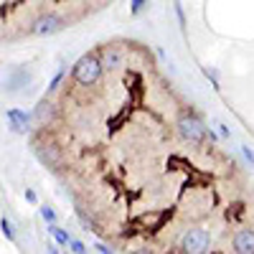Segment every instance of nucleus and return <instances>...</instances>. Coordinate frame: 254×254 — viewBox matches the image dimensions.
<instances>
[{"mask_svg": "<svg viewBox=\"0 0 254 254\" xmlns=\"http://www.w3.org/2000/svg\"><path fill=\"white\" fill-rule=\"evenodd\" d=\"M23 196H26L28 203H38V196H36V190H33V188H26V190H23Z\"/></svg>", "mask_w": 254, "mask_h": 254, "instance_id": "aec40b11", "label": "nucleus"}, {"mask_svg": "<svg viewBox=\"0 0 254 254\" xmlns=\"http://www.w3.org/2000/svg\"><path fill=\"white\" fill-rule=\"evenodd\" d=\"M64 28H66V20H64L59 13H44L31 23L28 33H33V36H54V33H59Z\"/></svg>", "mask_w": 254, "mask_h": 254, "instance_id": "7ed1b4c3", "label": "nucleus"}, {"mask_svg": "<svg viewBox=\"0 0 254 254\" xmlns=\"http://www.w3.org/2000/svg\"><path fill=\"white\" fill-rule=\"evenodd\" d=\"M38 214H41V219H44L46 224H51V221L59 219V216H56V211H54L51 206H41V208H38Z\"/></svg>", "mask_w": 254, "mask_h": 254, "instance_id": "2eb2a0df", "label": "nucleus"}, {"mask_svg": "<svg viewBox=\"0 0 254 254\" xmlns=\"http://www.w3.org/2000/svg\"><path fill=\"white\" fill-rule=\"evenodd\" d=\"M54 117H56V104H54L49 97L38 99V104L33 107V122H38V125H49V122H54Z\"/></svg>", "mask_w": 254, "mask_h": 254, "instance_id": "0eeeda50", "label": "nucleus"}, {"mask_svg": "<svg viewBox=\"0 0 254 254\" xmlns=\"http://www.w3.org/2000/svg\"><path fill=\"white\" fill-rule=\"evenodd\" d=\"M216 127H219V137H226V140L231 137V130H229L224 122H216Z\"/></svg>", "mask_w": 254, "mask_h": 254, "instance_id": "412c9836", "label": "nucleus"}, {"mask_svg": "<svg viewBox=\"0 0 254 254\" xmlns=\"http://www.w3.org/2000/svg\"><path fill=\"white\" fill-rule=\"evenodd\" d=\"M178 132L186 142L190 145H201L206 137V125L201 122V117L196 112H183L178 117Z\"/></svg>", "mask_w": 254, "mask_h": 254, "instance_id": "f03ea898", "label": "nucleus"}, {"mask_svg": "<svg viewBox=\"0 0 254 254\" xmlns=\"http://www.w3.org/2000/svg\"><path fill=\"white\" fill-rule=\"evenodd\" d=\"M28 81H31V74H28L26 69H15V71L10 74V79L3 84V89H5V92H18V87H26Z\"/></svg>", "mask_w": 254, "mask_h": 254, "instance_id": "1a4fd4ad", "label": "nucleus"}, {"mask_svg": "<svg viewBox=\"0 0 254 254\" xmlns=\"http://www.w3.org/2000/svg\"><path fill=\"white\" fill-rule=\"evenodd\" d=\"M79 221H81L84 226H87V229H92V231H99V226H97V224H94V221H92L87 214H81V211H79Z\"/></svg>", "mask_w": 254, "mask_h": 254, "instance_id": "a211bd4d", "label": "nucleus"}, {"mask_svg": "<svg viewBox=\"0 0 254 254\" xmlns=\"http://www.w3.org/2000/svg\"><path fill=\"white\" fill-rule=\"evenodd\" d=\"M59 147L56 145H49V150H44V147H38V158L41 163H46V165H56L59 163Z\"/></svg>", "mask_w": 254, "mask_h": 254, "instance_id": "9b49d317", "label": "nucleus"}, {"mask_svg": "<svg viewBox=\"0 0 254 254\" xmlns=\"http://www.w3.org/2000/svg\"><path fill=\"white\" fill-rule=\"evenodd\" d=\"M5 120H8V130L13 135H28L31 125H33V112H26L20 107H10V110H5Z\"/></svg>", "mask_w": 254, "mask_h": 254, "instance_id": "39448f33", "label": "nucleus"}, {"mask_svg": "<svg viewBox=\"0 0 254 254\" xmlns=\"http://www.w3.org/2000/svg\"><path fill=\"white\" fill-rule=\"evenodd\" d=\"M147 3H150V0H130V13H132V15L145 13V10H147Z\"/></svg>", "mask_w": 254, "mask_h": 254, "instance_id": "4468645a", "label": "nucleus"}, {"mask_svg": "<svg viewBox=\"0 0 254 254\" xmlns=\"http://www.w3.org/2000/svg\"><path fill=\"white\" fill-rule=\"evenodd\" d=\"M69 252H74V254H84V252H87V244L79 242V239H71V242H69Z\"/></svg>", "mask_w": 254, "mask_h": 254, "instance_id": "f3484780", "label": "nucleus"}, {"mask_svg": "<svg viewBox=\"0 0 254 254\" xmlns=\"http://www.w3.org/2000/svg\"><path fill=\"white\" fill-rule=\"evenodd\" d=\"M104 74V66H102V59L99 54H84L76 59V64L71 66V79L79 84V87H92L97 84Z\"/></svg>", "mask_w": 254, "mask_h": 254, "instance_id": "f257e3e1", "label": "nucleus"}, {"mask_svg": "<svg viewBox=\"0 0 254 254\" xmlns=\"http://www.w3.org/2000/svg\"><path fill=\"white\" fill-rule=\"evenodd\" d=\"M46 231L54 237V242L59 244V247H69V242H71V234L66 229H61L56 221H51V224H46Z\"/></svg>", "mask_w": 254, "mask_h": 254, "instance_id": "9d476101", "label": "nucleus"}, {"mask_svg": "<svg viewBox=\"0 0 254 254\" xmlns=\"http://www.w3.org/2000/svg\"><path fill=\"white\" fill-rule=\"evenodd\" d=\"M231 247H234V252H239V254H254V229L237 231V237H234V242H231Z\"/></svg>", "mask_w": 254, "mask_h": 254, "instance_id": "6e6552de", "label": "nucleus"}, {"mask_svg": "<svg viewBox=\"0 0 254 254\" xmlns=\"http://www.w3.org/2000/svg\"><path fill=\"white\" fill-rule=\"evenodd\" d=\"M242 155H244V160L254 168V150H252V147L249 145H242Z\"/></svg>", "mask_w": 254, "mask_h": 254, "instance_id": "6ab92c4d", "label": "nucleus"}, {"mask_svg": "<svg viewBox=\"0 0 254 254\" xmlns=\"http://www.w3.org/2000/svg\"><path fill=\"white\" fill-rule=\"evenodd\" d=\"M46 249H49V252H51V254H56V252H59V244H49V247H46Z\"/></svg>", "mask_w": 254, "mask_h": 254, "instance_id": "b1692460", "label": "nucleus"}, {"mask_svg": "<svg viewBox=\"0 0 254 254\" xmlns=\"http://www.w3.org/2000/svg\"><path fill=\"white\" fill-rule=\"evenodd\" d=\"M176 15H178V23L186 26V15H183V5L181 3H176Z\"/></svg>", "mask_w": 254, "mask_h": 254, "instance_id": "5701e85b", "label": "nucleus"}, {"mask_svg": "<svg viewBox=\"0 0 254 254\" xmlns=\"http://www.w3.org/2000/svg\"><path fill=\"white\" fill-rule=\"evenodd\" d=\"M0 231H3L5 242H10V244L18 242V237H15V226H13V221H10L8 216H0Z\"/></svg>", "mask_w": 254, "mask_h": 254, "instance_id": "f8f14e48", "label": "nucleus"}, {"mask_svg": "<svg viewBox=\"0 0 254 254\" xmlns=\"http://www.w3.org/2000/svg\"><path fill=\"white\" fill-rule=\"evenodd\" d=\"M201 71H203V76H206V79L211 81V87H214V89H221V84H219V74H216L214 69H208V66H203Z\"/></svg>", "mask_w": 254, "mask_h": 254, "instance_id": "dca6fc26", "label": "nucleus"}, {"mask_svg": "<svg viewBox=\"0 0 254 254\" xmlns=\"http://www.w3.org/2000/svg\"><path fill=\"white\" fill-rule=\"evenodd\" d=\"M211 247V234L206 229H188L181 237V249L188 254H203Z\"/></svg>", "mask_w": 254, "mask_h": 254, "instance_id": "20e7f679", "label": "nucleus"}, {"mask_svg": "<svg viewBox=\"0 0 254 254\" xmlns=\"http://www.w3.org/2000/svg\"><path fill=\"white\" fill-rule=\"evenodd\" d=\"M94 252H99V254H110V252H115V249H110L104 242H97V244H94Z\"/></svg>", "mask_w": 254, "mask_h": 254, "instance_id": "4be33fe9", "label": "nucleus"}, {"mask_svg": "<svg viewBox=\"0 0 254 254\" xmlns=\"http://www.w3.org/2000/svg\"><path fill=\"white\" fill-rule=\"evenodd\" d=\"M64 74H66V69H64V66H59V69H56V74H54V79L49 81V89H46L49 94H54V92H56V89L61 87V81H64Z\"/></svg>", "mask_w": 254, "mask_h": 254, "instance_id": "ddd939ff", "label": "nucleus"}, {"mask_svg": "<svg viewBox=\"0 0 254 254\" xmlns=\"http://www.w3.org/2000/svg\"><path fill=\"white\" fill-rule=\"evenodd\" d=\"M99 59H102V66L107 69V71H115L122 66V61H125V51L117 49V46H102L99 51Z\"/></svg>", "mask_w": 254, "mask_h": 254, "instance_id": "423d86ee", "label": "nucleus"}]
</instances>
